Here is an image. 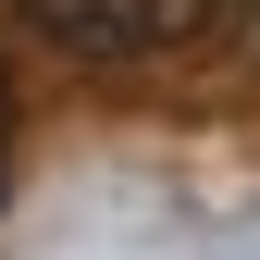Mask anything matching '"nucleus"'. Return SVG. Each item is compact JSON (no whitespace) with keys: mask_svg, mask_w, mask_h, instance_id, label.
Returning a JSON list of instances; mask_svg holds the SVG:
<instances>
[{"mask_svg":"<svg viewBox=\"0 0 260 260\" xmlns=\"http://www.w3.org/2000/svg\"><path fill=\"white\" fill-rule=\"evenodd\" d=\"M0 112H13V87H0Z\"/></svg>","mask_w":260,"mask_h":260,"instance_id":"2","label":"nucleus"},{"mask_svg":"<svg viewBox=\"0 0 260 260\" xmlns=\"http://www.w3.org/2000/svg\"><path fill=\"white\" fill-rule=\"evenodd\" d=\"M25 13L75 62H186V50H211L248 0H25Z\"/></svg>","mask_w":260,"mask_h":260,"instance_id":"1","label":"nucleus"}]
</instances>
